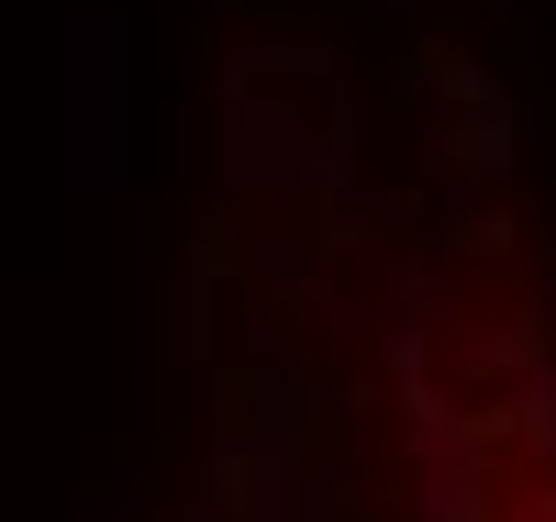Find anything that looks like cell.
Listing matches in <instances>:
<instances>
[{
	"label": "cell",
	"mask_w": 556,
	"mask_h": 522,
	"mask_svg": "<svg viewBox=\"0 0 556 522\" xmlns=\"http://www.w3.org/2000/svg\"><path fill=\"white\" fill-rule=\"evenodd\" d=\"M356 411L401 522H556V301L501 222L434 233L379 278Z\"/></svg>",
	"instance_id": "6da1fadb"
}]
</instances>
